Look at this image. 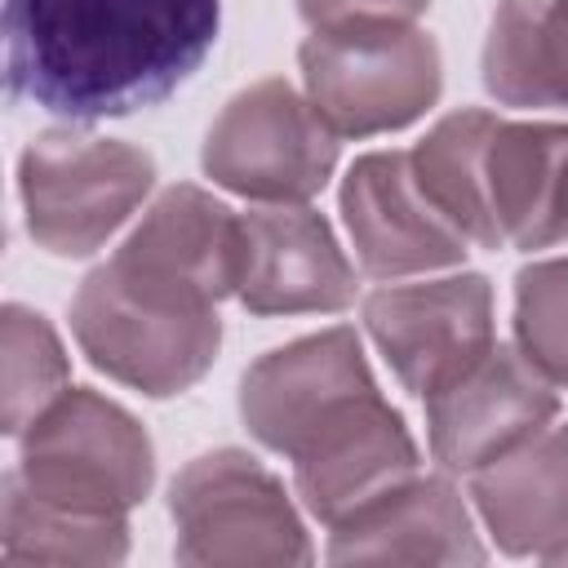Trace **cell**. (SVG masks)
<instances>
[{"label":"cell","mask_w":568,"mask_h":568,"mask_svg":"<svg viewBox=\"0 0 568 568\" xmlns=\"http://www.w3.org/2000/svg\"><path fill=\"white\" fill-rule=\"evenodd\" d=\"M217 22L222 0H9V93L67 120L155 106L200 71Z\"/></svg>","instance_id":"1"},{"label":"cell","mask_w":568,"mask_h":568,"mask_svg":"<svg viewBox=\"0 0 568 568\" xmlns=\"http://www.w3.org/2000/svg\"><path fill=\"white\" fill-rule=\"evenodd\" d=\"M444 217L479 248H550L568 240V124L444 115L413 151Z\"/></svg>","instance_id":"2"},{"label":"cell","mask_w":568,"mask_h":568,"mask_svg":"<svg viewBox=\"0 0 568 568\" xmlns=\"http://www.w3.org/2000/svg\"><path fill=\"white\" fill-rule=\"evenodd\" d=\"M71 333L106 377L155 399L195 386L222 346L217 306L138 280L120 262L84 275L71 302Z\"/></svg>","instance_id":"3"},{"label":"cell","mask_w":568,"mask_h":568,"mask_svg":"<svg viewBox=\"0 0 568 568\" xmlns=\"http://www.w3.org/2000/svg\"><path fill=\"white\" fill-rule=\"evenodd\" d=\"M302 80L337 138H373L426 115L444 84L439 44L413 22L320 27L302 44Z\"/></svg>","instance_id":"4"},{"label":"cell","mask_w":568,"mask_h":568,"mask_svg":"<svg viewBox=\"0 0 568 568\" xmlns=\"http://www.w3.org/2000/svg\"><path fill=\"white\" fill-rule=\"evenodd\" d=\"M146 151L84 129H49L22 151L18 191L31 240L53 257H89L146 200Z\"/></svg>","instance_id":"5"},{"label":"cell","mask_w":568,"mask_h":568,"mask_svg":"<svg viewBox=\"0 0 568 568\" xmlns=\"http://www.w3.org/2000/svg\"><path fill=\"white\" fill-rule=\"evenodd\" d=\"M36 497L129 515L155 479V448L120 404L98 390H62L27 430L13 470Z\"/></svg>","instance_id":"6"},{"label":"cell","mask_w":568,"mask_h":568,"mask_svg":"<svg viewBox=\"0 0 568 568\" xmlns=\"http://www.w3.org/2000/svg\"><path fill=\"white\" fill-rule=\"evenodd\" d=\"M178 559L204 568L306 564L311 541L284 484L248 453L217 448L195 457L169 488Z\"/></svg>","instance_id":"7"},{"label":"cell","mask_w":568,"mask_h":568,"mask_svg":"<svg viewBox=\"0 0 568 568\" xmlns=\"http://www.w3.org/2000/svg\"><path fill=\"white\" fill-rule=\"evenodd\" d=\"M204 173L262 204H302L337 169V133L288 80L235 93L204 138Z\"/></svg>","instance_id":"8"},{"label":"cell","mask_w":568,"mask_h":568,"mask_svg":"<svg viewBox=\"0 0 568 568\" xmlns=\"http://www.w3.org/2000/svg\"><path fill=\"white\" fill-rule=\"evenodd\" d=\"M377 395L355 328H324L262 355L244 373L240 417L257 444L297 457Z\"/></svg>","instance_id":"9"},{"label":"cell","mask_w":568,"mask_h":568,"mask_svg":"<svg viewBox=\"0 0 568 568\" xmlns=\"http://www.w3.org/2000/svg\"><path fill=\"white\" fill-rule=\"evenodd\" d=\"M364 328L399 386L426 399L493 346V288L475 271L390 284L368 293Z\"/></svg>","instance_id":"10"},{"label":"cell","mask_w":568,"mask_h":568,"mask_svg":"<svg viewBox=\"0 0 568 568\" xmlns=\"http://www.w3.org/2000/svg\"><path fill=\"white\" fill-rule=\"evenodd\" d=\"M559 413L555 382L515 346H488L470 368L426 395L430 453L444 470H479L546 430Z\"/></svg>","instance_id":"11"},{"label":"cell","mask_w":568,"mask_h":568,"mask_svg":"<svg viewBox=\"0 0 568 568\" xmlns=\"http://www.w3.org/2000/svg\"><path fill=\"white\" fill-rule=\"evenodd\" d=\"M342 222L359 266L377 280L457 266L470 244L426 195L404 151H373L351 164L342 182Z\"/></svg>","instance_id":"12"},{"label":"cell","mask_w":568,"mask_h":568,"mask_svg":"<svg viewBox=\"0 0 568 568\" xmlns=\"http://www.w3.org/2000/svg\"><path fill=\"white\" fill-rule=\"evenodd\" d=\"M235 297L253 315L342 311L355 302V271L315 209L262 204L240 213Z\"/></svg>","instance_id":"13"},{"label":"cell","mask_w":568,"mask_h":568,"mask_svg":"<svg viewBox=\"0 0 568 568\" xmlns=\"http://www.w3.org/2000/svg\"><path fill=\"white\" fill-rule=\"evenodd\" d=\"M111 262L138 280L217 306L226 293H235L240 217L200 186H169Z\"/></svg>","instance_id":"14"},{"label":"cell","mask_w":568,"mask_h":568,"mask_svg":"<svg viewBox=\"0 0 568 568\" xmlns=\"http://www.w3.org/2000/svg\"><path fill=\"white\" fill-rule=\"evenodd\" d=\"M413 475H417V444L404 417L382 395L293 457L297 497L328 528L359 515L364 506H373Z\"/></svg>","instance_id":"15"},{"label":"cell","mask_w":568,"mask_h":568,"mask_svg":"<svg viewBox=\"0 0 568 568\" xmlns=\"http://www.w3.org/2000/svg\"><path fill=\"white\" fill-rule=\"evenodd\" d=\"M333 564H479L484 546L462 493L439 475H413L359 515L333 524Z\"/></svg>","instance_id":"16"},{"label":"cell","mask_w":568,"mask_h":568,"mask_svg":"<svg viewBox=\"0 0 568 568\" xmlns=\"http://www.w3.org/2000/svg\"><path fill=\"white\" fill-rule=\"evenodd\" d=\"M470 497L506 555H546L568 537V426H546L470 470Z\"/></svg>","instance_id":"17"},{"label":"cell","mask_w":568,"mask_h":568,"mask_svg":"<svg viewBox=\"0 0 568 568\" xmlns=\"http://www.w3.org/2000/svg\"><path fill=\"white\" fill-rule=\"evenodd\" d=\"M479 67L506 106H568V0H501Z\"/></svg>","instance_id":"18"},{"label":"cell","mask_w":568,"mask_h":568,"mask_svg":"<svg viewBox=\"0 0 568 568\" xmlns=\"http://www.w3.org/2000/svg\"><path fill=\"white\" fill-rule=\"evenodd\" d=\"M129 555L124 515L75 510L49 497H36L18 475L4 479V524L0 559L18 564H120Z\"/></svg>","instance_id":"19"},{"label":"cell","mask_w":568,"mask_h":568,"mask_svg":"<svg viewBox=\"0 0 568 568\" xmlns=\"http://www.w3.org/2000/svg\"><path fill=\"white\" fill-rule=\"evenodd\" d=\"M67 390V355L44 315L4 306V430L22 435Z\"/></svg>","instance_id":"20"},{"label":"cell","mask_w":568,"mask_h":568,"mask_svg":"<svg viewBox=\"0 0 568 568\" xmlns=\"http://www.w3.org/2000/svg\"><path fill=\"white\" fill-rule=\"evenodd\" d=\"M519 351L568 390V257L532 262L515 275Z\"/></svg>","instance_id":"21"},{"label":"cell","mask_w":568,"mask_h":568,"mask_svg":"<svg viewBox=\"0 0 568 568\" xmlns=\"http://www.w3.org/2000/svg\"><path fill=\"white\" fill-rule=\"evenodd\" d=\"M430 0H297V13L320 27H355V22H413Z\"/></svg>","instance_id":"22"},{"label":"cell","mask_w":568,"mask_h":568,"mask_svg":"<svg viewBox=\"0 0 568 568\" xmlns=\"http://www.w3.org/2000/svg\"><path fill=\"white\" fill-rule=\"evenodd\" d=\"M541 559H550V564H568V537H559V541H555V546H550Z\"/></svg>","instance_id":"23"}]
</instances>
